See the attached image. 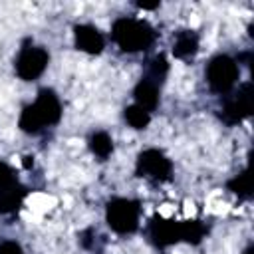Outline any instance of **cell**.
<instances>
[{"label":"cell","mask_w":254,"mask_h":254,"mask_svg":"<svg viewBox=\"0 0 254 254\" xmlns=\"http://www.w3.org/2000/svg\"><path fill=\"white\" fill-rule=\"evenodd\" d=\"M0 254H24V250H22V246H20L18 242H14V240H4V242L0 244Z\"/></svg>","instance_id":"obj_19"},{"label":"cell","mask_w":254,"mask_h":254,"mask_svg":"<svg viewBox=\"0 0 254 254\" xmlns=\"http://www.w3.org/2000/svg\"><path fill=\"white\" fill-rule=\"evenodd\" d=\"M228 189H230L232 192H236L238 196H244V198L250 196V194H252V179H250L248 171L236 175V177L228 183Z\"/></svg>","instance_id":"obj_16"},{"label":"cell","mask_w":254,"mask_h":254,"mask_svg":"<svg viewBox=\"0 0 254 254\" xmlns=\"http://www.w3.org/2000/svg\"><path fill=\"white\" fill-rule=\"evenodd\" d=\"M125 119L133 129H145L151 121V115L145 109H141L139 105H129L125 109Z\"/></svg>","instance_id":"obj_15"},{"label":"cell","mask_w":254,"mask_h":254,"mask_svg":"<svg viewBox=\"0 0 254 254\" xmlns=\"http://www.w3.org/2000/svg\"><path fill=\"white\" fill-rule=\"evenodd\" d=\"M252 103H254V97H252V85L250 83H244L236 95H232L230 99H226L224 107H222V119L230 125L242 121L244 117H248L252 113Z\"/></svg>","instance_id":"obj_7"},{"label":"cell","mask_w":254,"mask_h":254,"mask_svg":"<svg viewBox=\"0 0 254 254\" xmlns=\"http://www.w3.org/2000/svg\"><path fill=\"white\" fill-rule=\"evenodd\" d=\"M73 36H75V46L77 50L85 52V54H99L105 46V40L101 36V32L91 26V24H79L73 28Z\"/></svg>","instance_id":"obj_8"},{"label":"cell","mask_w":254,"mask_h":254,"mask_svg":"<svg viewBox=\"0 0 254 254\" xmlns=\"http://www.w3.org/2000/svg\"><path fill=\"white\" fill-rule=\"evenodd\" d=\"M48 60H50V56L44 48H38V46L24 48L16 60V73L24 81L38 79L44 73V69L48 67Z\"/></svg>","instance_id":"obj_6"},{"label":"cell","mask_w":254,"mask_h":254,"mask_svg":"<svg viewBox=\"0 0 254 254\" xmlns=\"http://www.w3.org/2000/svg\"><path fill=\"white\" fill-rule=\"evenodd\" d=\"M206 79L212 91L226 93L238 79V65L230 56H216L206 67Z\"/></svg>","instance_id":"obj_4"},{"label":"cell","mask_w":254,"mask_h":254,"mask_svg":"<svg viewBox=\"0 0 254 254\" xmlns=\"http://www.w3.org/2000/svg\"><path fill=\"white\" fill-rule=\"evenodd\" d=\"M206 228L198 220H183L179 222V238L189 242V244H198L204 236Z\"/></svg>","instance_id":"obj_13"},{"label":"cell","mask_w":254,"mask_h":254,"mask_svg":"<svg viewBox=\"0 0 254 254\" xmlns=\"http://www.w3.org/2000/svg\"><path fill=\"white\" fill-rule=\"evenodd\" d=\"M137 6L139 8H145V10H153V8L159 6V2H137Z\"/></svg>","instance_id":"obj_20"},{"label":"cell","mask_w":254,"mask_h":254,"mask_svg":"<svg viewBox=\"0 0 254 254\" xmlns=\"http://www.w3.org/2000/svg\"><path fill=\"white\" fill-rule=\"evenodd\" d=\"M244 254H252V246H250V248H246V250H244Z\"/></svg>","instance_id":"obj_21"},{"label":"cell","mask_w":254,"mask_h":254,"mask_svg":"<svg viewBox=\"0 0 254 254\" xmlns=\"http://www.w3.org/2000/svg\"><path fill=\"white\" fill-rule=\"evenodd\" d=\"M113 40L117 42V46L123 52H141L147 50L153 40H155V32L153 28L137 18H119L113 24Z\"/></svg>","instance_id":"obj_2"},{"label":"cell","mask_w":254,"mask_h":254,"mask_svg":"<svg viewBox=\"0 0 254 254\" xmlns=\"http://www.w3.org/2000/svg\"><path fill=\"white\" fill-rule=\"evenodd\" d=\"M167 71H169V64H167V60L163 58V56H157V58H153V62H151V65H149V77L147 79H151V81H155L157 85L163 81V77L167 75Z\"/></svg>","instance_id":"obj_17"},{"label":"cell","mask_w":254,"mask_h":254,"mask_svg":"<svg viewBox=\"0 0 254 254\" xmlns=\"http://www.w3.org/2000/svg\"><path fill=\"white\" fill-rule=\"evenodd\" d=\"M105 218L115 232L129 234L139 226V204L131 198H113L107 202Z\"/></svg>","instance_id":"obj_3"},{"label":"cell","mask_w":254,"mask_h":254,"mask_svg":"<svg viewBox=\"0 0 254 254\" xmlns=\"http://www.w3.org/2000/svg\"><path fill=\"white\" fill-rule=\"evenodd\" d=\"M135 105H139L141 109H145L147 113H151L157 105H159V85L147 77H143L137 85H135Z\"/></svg>","instance_id":"obj_10"},{"label":"cell","mask_w":254,"mask_h":254,"mask_svg":"<svg viewBox=\"0 0 254 254\" xmlns=\"http://www.w3.org/2000/svg\"><path fill=\"white\" fill-rule=\"evenodd\" d=\"M14 185H18V181H16V175H14L12 167L0 161V192L14 187Z\"/></svg>","instance_id":"obj_18"},{"label":"cell","mask_w":254,"mask_h":254,"mask_svg":"<svg viewBox=\"0 0 254 254\" xmlns=\"http://www.w3.org/2000/svg\"><path fill=\"white\" fill-rule=\"evenodd\" d=\"M89 147H91V151H93L99 159H107V157L111 155V151H113V141H111V137H109L105 131H97V133L91 135Z\"/></svg>","instance_id":"obj_14"},{"label":"cell","mask_w":254,"mask_h":254,"mask_svg":"<svg viewBox=\"0 0 254 254\" xmlns=\"http://www.w3.org/2000/svg\"><path fill=\"white\" fill-rule=\"evenodd\" d=\"M149 234L157 246H171L179 242V222L167 220L163 216H155L149 226Z\"/></svg>","instance_id":"obj_9"},{"label":"cell","mask_w":254,"mask_h":254,"mask_svg":"<svg viewBox=\"0 0 254 254\" xmlns=\"http://www.w3.org/2000/svg\"><path fill=\"white\" fill-rule=\"evenodd\" d=\"M173 173L171 161L159 149H147L137 159V175L153 181H169Z\"/></svg>","instance_id":"obj_5"},{"label":"cell","mask_w":254,"mask_h":254,"mask_svg":"<svg viewBox=\"0 0 254 254\" xmlns=\"http://www.w3.org/2000/svg\"><path fill=\"white\" fill-rule=\"evenodd\" d=\"M198 50V36L190 30H183L177 34L173 44V54L177 58H189Z\"/></svg>","instance_id":"obj_11"},{"label":"cell","mask_w":254,"mask_h":254,"mask_svg":"<svg viewBox=\"0 0 254 254\" xmlns=\"http://www.w3.org/2000/svg\"><path fill=\"white\" fill-rule=\"evenodd\" d=\"M26 196V189L20 187V185H14L6 190L0 192V212L2 214H8V212H14L20 204H22V198Z\"/></svg>","instance_id":"obj_12"},{"label":"cell","mask_w":254,"mask_h":254,"mask_svg":"<svg viewBox=\"0 0 254 254\" xmlns=\"http://www.w3.org/2000/svg\"><path fill=\"white\" fill-rule=\"evenodd\" d=\"M62 117V103L52 89H42L32 105L20 115V127L26 133H38L46 125H56Z\"/></svg>","instance_id":"obj_1"}]
</instances>
